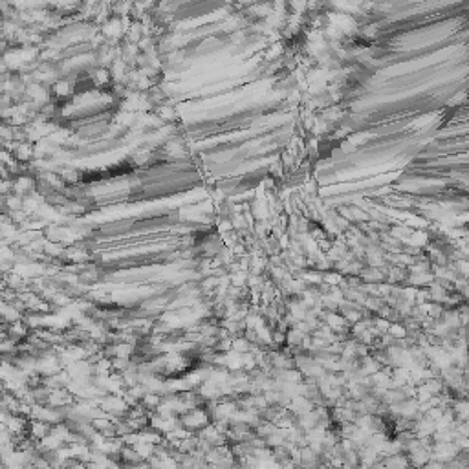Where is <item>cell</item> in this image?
I'll list each match as a JSON object with an SVG mask.
<instances>
[{
  "instance_id": "cell-3",
  "label": "cell",
  "mask_w": 469,
  "mask_h": 469,
  "mask_svg": "<svg viewBox=\"0 0 469 469\" xmlns=\"http://www.w3.org/2000/svg\"><path fill=\"white\" fill-rule=\"evenodd\" d=\"M51 433H54V425L48 424V422L31 420L30 424H28V435L33 436V438L39 440V442H42V440L51 435Z\"/></svg>"
},
{
  "instance_id": "cell-2",
  "label": "cell",
  "mask_w": 469,
  "mask_h": 469,
  "mask_svg": "<svg viewBox=\"0 0 469 469\" xmlns=\"http://www.w3.org/2000/svg\"><path fill=\"white\" fill-rule=\"evenodd\" d=\"M295 462L299 464V467L301 469H319V465L321 464H328V462L323 458V454L317 453V451H314L310 445L299 449Z\"/></svg>"
},
{
  "instance_id": "cell-4",
  "label": "cell",
  "mask_w": 469,
  "mask_h": 469,
  "mask_svg": "<svg viewBox=\"0 0 469 469\" xmlns=\"http://www.w3.org/2000/svg\"><path fill=\"white\" fill-rule=\"evenodd\" d=\"M119 456H121V464H125V465L139 467V465L145 464V458L138 453V451L134 449L132 445H123V449H121Z\"/></svg>"
},
{
  "instance_id": "cell-1",
  "label": "cell",
  "mask_w": 469,
  "mask_h": 469,
  "mask_svg": "<svg viewBox=\"0 0 469 469\" xmlns=\"http://www.w3.org/2000/svg\"><path fill=\"white\" fill-rule=\"evenodd\" d=\"M209 420H211V416H209L207 410L191 409V410H185V412L180 416V427L187 431L189 435H198L200 431H203L207 427Z\"/></svg>"
}]
</instances>
